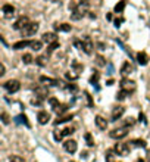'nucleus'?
<instances>
[{"label": "nucleus", "instance_id": "nucleus-1", "mask_svg": "<svg viewBox=\"0 0 150 162\" xmlns=\"http://www.w3.org/2000/svg\"><path fill=\"white\" fill-rule=\"evenodd\" d=\"M84 15H85V8L82 5H79V6L72 5V12H71V19L72 21H79V19H82Z\"/></svg>", "mask_w": 150, "mask_h": 162}, {"label": "nucleus", "instance_id": "nucleus-2", "mask_svg": "<svg viewBox=\"0 0 150 162\" xmlns=\"http://www.w3.org/2000/svg\"><path fill=\"white\" fill-rule=\"evenodd\" d=\"M3 87L8 90V93H16V91H19V88H21V83L18 81V80H9V81H6L5 84H3Z\"/></svg>", "mask_w": 150, "mask_h": 162}, {"label": "nucleus", "instance_id": "nucleus-3", "mask_svg": "<svg viewBox=\"0 0 150 162\" xmlns=\"http://www.w3.org/2000/svg\"><path fill=\"white\" fill-rule=\"evenodd\" d=\"M121 88L122 90H125V91H128V93H134L135 91V88H137V86H135V83L133 81V80H126V78H124L122 81H121Z\"/></svg>", "mask_w": 150, "mask_h": 162}, {"label": "nucleus", "instance_id": "nucleus-4", "mask_svg": "<svg viewBox=\"0 0 150 162\" xmlns=\"http://www.w3.org/2000/svg\"><path fill=\"white\" fill-rule=\"evenodd\" d=\"M109 136L112 138H116V140H121V138L126 137L128 136V128L126 127H122V128H115L109 133Z\"/></svg>", "mask_w": 150, "mask_h": 162}, {"label": "nucleus", "instance_id": "nucleus-5", "mask_svg": "<svg viewBox=\"0 0 150 162\" xmlns=\"http://www.w3.org/2000/svg\"><path fill=\"white\" fill-rule=\"evenodd\" d=\"M38 24H37V22H30V24L22 30V34L24 35H27V37H30V35H34L37 31H38Z\"/></svg>", "mask_w": 150, "mask_h": 162}, {"label": "nucleus", "instance_id": "nucleus-6", "mask_svg": "<svg viewBox=\"0 0 150 162\" xmlns=\"http://www.w3.org/2000/svg\"><path fill=\"white\" fill-rule=\"evenodd\" d=\"M115 152L119 156H128V155H130V146H128L126 143H116Z\"/></svg>", "mask_w": 150, "mask_h": 162}, {"label": "nucleus", "instance_id": "nucleus-7", "mask_svg": "<svg viewBox=\"0 0 150 162\" xmlns=\"http://www.w3.org/2000/svg\"><path fill=\"white\" fill-rule=\"evenodd\" d=\"M28 24H30V19L27 16H21L19 19H16V22L13 24V30H21V31H22Z\"/></svg>", "mask_w": 150, "mask_h": 162}, {"label": "nucleus", "instance_id": "nucleus-8", "mask_svg": "<svg viewBox=\"0 0 150 162\" xmlns=\"http://www.w3.org/2000/svg\"><path fill=\"white\" fill-rule=\"evenodd\" d=\"M2 13H3V18L5 19H10V18L15 16V8L12 5H3Z\"/></svg>", "mask_w": 150, "mask_h": 162}, {"label": "nucleus", "instance_id": "nucleus-9", "mask_svg": "<svg viewBox=\"0 0 150 162\" xmlns=\"http://www.w3.org/2000/svg\"><path fill=\"white\" fill-rule=\"evenodd\" d=\"M134 72V66L130 63V62H124L122 66H121V75L122 77H128L130 74Z\"/></svg>", "mask_w": 150, "mask_h": 162}, {"label": "nucleus", "instance_id": "nucleus-10", "mask_svg": "<svg viewBox=\"0 0 150 162\" xmlns=\"http://www.w3.org/2000/svg\"><path fill=\"white\" fill-rule=\"evenodd\" d=\"M124 113H125V108H124V106H115V108L112 109L111 118H112V121H118Z\"/></svg>", "mask_w": 150, "mask_h": 162}, {"label": "nucleus", "instance_id": "nucleus-11", "mask_svg": "<svg viewBox=\"0 0 150 162\" xmlns=\"http://www.w3.org/2000/svg\"><path fill=\"white\" fill-rule=\"evenodd\" d=\"M77 147H78L77 142H75V140H71V138L63 143V149H65L68 153H75V152H77Z\"/></svg>", "mask_w": 150, "mask_h": 162}, {"label": "nucleus", "instance_id": "nucleus-12", "mask_svg": "<svg viewBox=\"0 0 150 162\" xmlns=\"http://www.w3.org/2000/svg\"><path fill=\"white\" fill-rule=\"evenodd\" d=\"M82 43H84V49H82V50L87 53V55H91V53H93V47H94L91 38H90V37H84V38H82Z\"/></svg>", "mask_w": 150, "mask_h": 162}, {"label": "nucleus", "instance_id": "nucleus-13", "mask_svg": "<svg viewBox=\"0 0 150 162\" xmlns=\"http://www.w3.org/2000/svg\"><path fill=\"white\" fill-rule=\"evenodd\" d=\"M37 120H38V122L41 124V125H46L49 121H50V115L47 113V112H38V115H37Z\"/></svg>", "mask_w": 150, "mask_h": 162}, {"label": "nucleus", "instance_id": "nucleus-14", "mask_svg": "<svg viewBox=\"0 0 150 162\" xmlns=\"http://www.w3.org/2000/svg\"><path fill=\"white\" fill-rule=\"evenodd\" d=\"M30 44H31V41H28V40H19V41L13 43L12 49H13V50H21V49H25V47H28Z\"/></svg>", "mask_w": 150, "mask_h": 162}, {"label": "nucleus", "instance_id": "nucleus-15", "mask_svg": "<svg viewBox=\"0 0 150 162\" xmlns=\"http://www.w3.org/2000/svg\"><path fill=\"white\" fill-rule=\"evenodd\" d=\"M43 41L47 43V44H52V43L57 41V35L55 33H44L43 34Z\"/></svg>", "mask_w": 150, "mask_h": 162}, {"label": "nucleus", "instance_id": "nucleus-16", "mask_svg": "<svg viewBox=\"0 0 150 162\" xmlns=\"http://www.w3.org/2000/svg\"><path fill=\"white\" fill-rule=\"evenodd\" d=\"M74 118V115L71 113V115H57V120H55V125H59V124H63V122H68V121H71Z\"/></svg>", "mask_w": 150, "mask_h": 162}, {"label": "nucleus", "instance_id": "nucleus-17", "mask_svg": "<svg viewBox=\"0 0 150 162\" xmlns=\"http://www.w3.org/2000/svg\"><path fill=\"white\" fill-rule=\"evenodd\" d=\"M137 62H138L141 66L147 65V63H149V56H147V53H146V52H138V53H137Z\"/></svg>", "mask_w": 150, "mask_h": 162}, {"label": "nucleus", "instance_id": "nucleus-18", "mask_svg": "<svg viewBox=\"0 0 150 162\" xmlns=\"http://www.w3.org/2000/svg\"><path fill=\"white\" fill-rule=\"evenodd\" d=\"M40 81L47 84V86H60L62 84L59 80H55V78H50V77H40Z\"/></svg>", "mask_w": 150, "mask_h": 162}, {"label": "nucleus", "instance_id": "nucleus-19", "mask_svg": "<svg viewBox=\"0 0 150 162\" xmlns=\"http://www.w3.org/2000/svg\"><path fill=\"white\" fill-rule=\"evenodd\" d=\"M96 125L100 130H106V128H108V121H106L102 115H97V117H96Z\"/></svg>", "mask_w": 150, "mask_h": 162}, {"label": "nucleus", "instance_id": "nucleus-20", "mask_svg": "<svg viewBox=\"0 0 150 162\" xmlns=\"http://www.w3.org/2000/svg\"><path fill=\"white\" fill-rule=\"evenodd\" d=\"M53 27L56 31H63V33H69L72 30V25H69V24H55Z\"/></svg>", "mask_w": 150, "mask_h": 162}, {"label": "nucleus", "instance_id": "nucleus-21", "mask_svg": "<svg viewBox=\"0 0 150 162\" xmlns=\"http://www.w3.org/2000/svg\"><path fill=\"white\" fill-rule=\"evenodd\" d=\"M47 62H49V55H47V53H46V55H41V56H38V58L35 59V63L40 65V66H46Z\"/></svg>", "mask_w": 150, "mask_h": 162}, {"label": "nucleus", "instance_id": "nucleus-22", "mask_svg": "<svg viewBox=\"0 0 150 162\" xmlns=\"http://www.w3.org/2000/svg\"><path fill=\"white\" fill-rule=\"evenodd\" d=\"M30 47H31L34 52H38V50L43 49V41H40V40H32L31 44H30Z\"/></svg>", "mask_w": 150, "mask_h": 162}, {"label": "nucleus", "instance_id": "nucleus-23", "mask_svg": "<svg viewBox=\"0 0 150 162\" xmlns=\"http://www.w3.org/2000/svg\"><path fill=\"white\" fill-rule=\"evenodd\" d=\"M15 122H18V124H25L27 127H30V122H28V120H27V117H25L24 113L18 115V117L15 118Z\"/></svg>", "mask_w": 150, "mask_h": 162}, {"label": "nucleus", "instance_id": "nucleus-24", "mask_svg": "<svg viewBox=\"0 0 150 162\" xmlns=\"http://www.w3.org/2000/svg\"><path fill=\"white\" fill-rule=\"evenodd\" d=\"M115 149L113 150H108L104 153V159H106V162H113V158H115Z\"/></svg>", "mask_w": 150, "mask_h": 162}, {"label": "nucleus", "instance_id": "nucleus-25", "mask_svg": "<svg viewBox=\"0 0 150 162\" xmlns=\"http://www.w3.org/2000/svg\"><path fill=\"white\" fill-rule=\"evenodd\" d=\"M68 108H69L68 105H65V103H60V105H59V106L55 109V112H56L57 115H62L63 112H66V111H68Z\"/></svg>", "mask_w": 150, "mask_h": 162}, {"label": "nucleus", "instance_id": "nucleus-26", "mask_svg": "<svg viewBox=\"0 0 150 162\" xmlns=\"http://www.w3.org/2000/svg\"><path fill=\"white\" fill-rule=\"evenodd\" d=\"M133 145H134L135 147H141V149H144V147L147 146V143L143 140V138H135V140H133Z\"/></svg>", "mask_w": 150, "mask_h": 162}, {"label": "nucleus", "instance_id": "nucleus-27", "mask_svg": "<svg viewBox=\"0 0 150 162\" xmlns=\"http://www.w3.org/2000/svg\"><path fill=\"white\" fill-rule=\"evenodd\" d=\"M84 138H85V142H87V145H88L90 147L94 146V138H93V136H91L90 133H85V134H84Z\"/></svg>", "mask_w": 150, "mask_h": 162}, {"label": "nucleus", "instance_id": "nucleus-28", "mask_svg": "<svg viewBox=\"0 0 150 162\" xmlns=\"http://www.w3.org/2000/svg\"><path fill=\"white\" fill-rule=\"evenodd\" d=\"M53 137H55L56 142H60L65 136H63V131H62V130H55V131H53Z\"/></svg>", "mask_w": 150, "mask_h": 162}, {"label": "nucleus", "instance_id": "nucleus-29", "mask_svg": "<svg viewBox=\"0 0 150 162\" xmlns=\"http://www.w3.org/2000/svg\"><path fill=\"white\" fill-rule=\"evenodd\" d=\"M32 60H34V58H32V55H31V53H25V55L22 56V62H24L25 65L32 63Z\"/></svg>", "mask_w": 150, "mask_h": 162}, {"label": "nucleus", "instance_id": "nucleus-30", "mask_svg": "<svg viewBox=\"0 0 150 162\" xmlns=\"http://www.w3.org/2000/svg\"><path fill=\"white\" fill-rule=\"evenodd\" d=\"M72 68H74V71H75V72H81L82 69H84L82 63H79L78 60H74V62H72Z\"/></svg>", "mask_w": 150, "mask_h": 162}, {"label": "nucleus", "instance_id": "nucleus-31", "mask_svg": "<svg viewBox=\"0 0 150 162\" xmlns=\"http://www.w3.org/2000/svg\"><path fill=\"white\" fill-rule=\"evenodd\" d=\"M126 96H130V93L121 88V91H119V93L116 95V99H118V100H125V99H126Z\"/></svg>", "mask_w": 150, "mask_h": 162}, {"label": "nucleus", "instance_id": "nucleus-32", "mask_svg": "<svg viewBox=\"0 0 150 162\" xmlns=\"http://www.w3.org/2000/svg\"><path fill=\"white\" fill-rule=\"evenodd\" d=\"M124 9H125V0H121V2L115 6V9H113V10H115L116 13H121Z\"/></svg>", "mask_w": 150, "mask_h": 162}, {"label": "nucleus", "instance_id": "nucleus-33", "mask_svg": "<svg viewBox=\"0 0 150 162\" xmlns=\"http://www.w3.org/2000/svg\"><path fill=\"white\" fill-rule=\"evenodd\" d=\"M75 71H68V72H65V77H66V80H71V81H74V80H77L79 75L78 74H74Z\"/></svg>", "mask_w": 150, "mask_h": 162}, {"label": "nucleus", "instance_id": "nucleus-34", "mask_svg": "<svg viewBox=\"0 0 150 162\" xmlns=\"http://www.w3.org/2000/svg\"><path fill=\"white\" fill-rule=\"evenodd\" d=\"M99 78H100V74H99L97 71H94V74L90 77V84H93V86L97 84V83H99Z\"/></svg>", "mask_w": 150, "mask_h": 162}, {"label": "nucleus", "instance_id": "nucleus-35", "mask_svg": "<svg viewBox=\"0 0 150 162\" xmlns=\"http://www.w3.org/2000/svg\"><path fill=\"white\" fill-rule=\"evenodd\" d=\"M49 105H50V106H52V109L55 111V109H56V108H57L60 103H59V100H57L56 97H50V99H49Z\"/></svg>", "mask_w": 150, "mask_h": 162}, {"label": "nucleus", "instance_id": "nucleus-36", "mask_svg": "<svg viewBox=\"0 0 150 162\" xmlns=\"http://www.w3.org/2000/svg\"><path fill=\"white\" fill-rule=\"evenodd\" d=\"M59 47V43L57 41H55V43H52V44H49V49H47V53H53L56 49Z\"/></svg>", "mask_w": 150, "mask_h": 162}, {"label": "nucleus", "instance_id": "nucleus-37", "mask_svg": "<svg viewBox=\"0 0 150 162\" xmlns=\"http://www.w3.org/2000/svg\"><path fill=\"white\" fill-rule=\"evenodd\" d=\"M31 103H32L34 106H40V105L43 103V100H41V97H40V96H35V97H32V99H31Z\"/></svg>", "mask_w": 150, "mask_h": 162}, {"label": "nucleus", "instance_id": "nucleus-38", "mask_svg": "<svg viewBox=\"0 0 150 162\" xmlns=\"http://www.w3.org/2000/svg\"><path fill=\"white\" fill-rule=\"evenodd\" d=\"M65 88H66L68 91H71V93H77V91H78V87H77V86H74V84H66V86H65Z\"/></svg>", "mask_w": 150, "mask_h": 162}, {"label": "nucleus", "instance_id": "nucleus-39", "mask_svg": "<svg viewBox=\"0 0 150 162\" xmlns=\"http://www.w3.org/2000/svg\"><path fill=\"white\" fill-rule=\"evenodd\" d=\"M96 63H97L99 66H104V65H106L104 58H103V56H100V55H99V56H96Z\"/></svg>", "mask_w": 150, "mask_h": 162}, {"label": "nucleus", "instance_id": "nucleus-40", "mask_svg": "<svg viewBox=\"0 0 150 162\" xmlns=\"http://www.w3.org/2000/svg\"><path fill=\"white\" fill-rule=\"evenodd\" d=\"M62 131H63V136H71V134H74L75 130L72 127H66V128H63Z\"/></svg>", "mask_w": 150, "mask_h": 162}, {"label": "nucleus", "instance_id": "nucleus-41", "mask_svg": "<svg viewBox=\"0 0 150 162\" xmlns=\"http://www.w3.org/2000/svg\"><path fill=\"white\" fill-rule=\"evenodd\" d=\"M9 162H25L21 156H18V155H15V156H12L10 159H9Z\"/></svg>", "mask_w": 150, "mask_h": 162}, {"label": "nucleus", "instance_id": "nucleus-42", "mask_svg": "<svg viewBox=\"0 0 150 162\" xmlns=\"http://www.w3.org/2000/svg\"><path fill=\"white\" fill-rule=\"evenodd\" d=\"M74 46H75L77 49H81V50L84 49V43H82V41H79V40H75V41H74Z\"/></svg>", "mask_w": 150, "mask_h": 162}, {"label": "nucleus", "instance_id": "nucleus-43", "mask_svg": "<svg viewBox=\"0 0 150 162\" xmlns=\"http://www.w3.org/2000/svg\"><path fill=\"white\" fill-rule=\"evenodd\" d=\"M46 95H47V90H43V88H38V90H37V96L44 97Z\"/></svg>", "mask_w": 150, "mask_h": 162}, {"label": "nucleus", "instance_id": "nucleus-44", "mask_svg": "<svg viewBox=\"0 0 150 162\" xmlns=\"http://www.w3.org/2000/svg\"><path fill=\"white\" fill-rule=\"evenodd\" d=\"M2 121H3V124H9V115L6 112L2 113Z\"/></svg>", "mask_w": 150, "mask_h": 162}, {"label": "nucleus", "instance_id": "nucleus-45", "mask_svg": "<svg viewBox=\"0 0 150 162\" xmlns=\"http://www.w3.org/2000/svg\"><path fill=\"white\" fill-rule=\"evenodd\" d=\"M85 96H87V100H88V106H90V108H93L94 105H93V99H91L90 93H87V91H85Z\"/></svg>", "mask_w": 150, "mask_h": 162}, {"label": "nucleus", "instance_id": "nucleus-46", "mask_svg": "<svg viewBox=\"0 0 150 162\" xmlns=\"http://www.w3.org/2000/svg\"><path fill=\"white\" fill-rule=\"evenodd\" d=\"M122 22H124V18H116V19H115V27H116V28L121 27Z\"/></svg>", "mask_w": 150, "mask_h": 162}, {"label": "nucleus", "instance_id": "nucleus-47", "mask_svg": "<svg viewBox=\"0 0 150 162\" xmlns=\"http://www.w3.org/2000/svg\"><path fill=\"white\" fill-rule=\"evenodd\" d=\"M138 120H140V121H141L143 124H147V120H146V115H144V113H141V112H140V115H138Z\"/></svg>", "mask_w": 150, "mask_h": 162}, {"label": "nucleus", "instance_id": "nucleus-48", "mask_svg": "<svg viewBox=\"0 0 150 162\" xmlns=\"http://www.w3.org/2000/svg\"><path fill=\"white\" fill-rule=\"evenodd\" d=\"M88 155H90V153H88L87 150H84V152H81V155H79V156H81V158H84V159H87V158H88Z\"/></svg>", "mask_w": 150, "mask_h": 162}, {"label": "nucleus", "instance_id": "nucleus-49", "mask_svg": "<svg viewBox=\"0 0 150 162\" xmlns=\"http://www.w3.org/2000/svg\"><path fill=\"white\" fill-rule=\"evenodd\" d=\"M6 72H5V65H2V66H0V77H3Z\"/></svg>", "mask_w": 150, "mask_h": 162}, {"label": "nucleus", "instance_id": "nucleus-50", "mask_svg": "<svg viewBox=\"0 0 150 162\" xmlns=\"http://www.w3.org/2000/svg\"><path fill=\"white\" fill-rule=\"evenodd\" d=\"M135 162H144V161H143V159H137Z\"/></svg>", "mask_w": 150, "mask_h": 162}, {"label": "nucleus", "instance_id": "nucleus-51", "mask_svg": "<svg viewBox=\"0 0 150 162\" xmlns=\"http://www.w3.org/2000/svg\"><path fill=\"white\" fill-rule=\"evenodd\" d=\"M149 162H150V156H149Z\"/></svg>", "mask_w": 150, "mask_h": 162}, {"label": "nucleus", "instance_id": "nucleus-52", "mask_svg": "<svg viewBox=\"0 0 150 162\" xmlns=\"http://www.w3.org/2000/svg\"><path fill=\"white\" fill-rule=\"evenodd\" d=\"M71 162H74V161H71Z\"/></svg>", "mask_w": 150, "mask_h": 162}, {"label": "nucleus", "instance_id": "nucleus-53", "mask_svg": "<svg viewBox=\"0 0 150 162\" xmlns=\"http://www.w3.org/2000/svg\"><path fill=\"white\" fill-rule=\"evenodd\" d=\"M47 2H49V0H47Z\"/></svg>", "mask_w": 150, "mask_h": 162}]
</instances>
